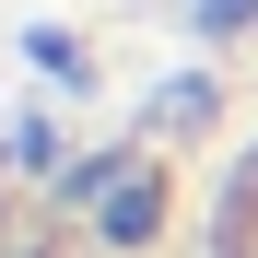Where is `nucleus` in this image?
I'll use <instances>...</instances> for the list:
<instances>
[{"mask_svg": "<svg viewBox=\"0 0 258 258\" xmlns=\"http://www.w3.org/2000/svg\"><path fill=\"white\" fill-rule=\"evenodd\" d=\"M223 258H258V164L235 176V211H223Z\"/></svg>", "mask_w": 258, "mask_h": 258, "instance_id": "1", "label": "nucleus"}]
</instances>
